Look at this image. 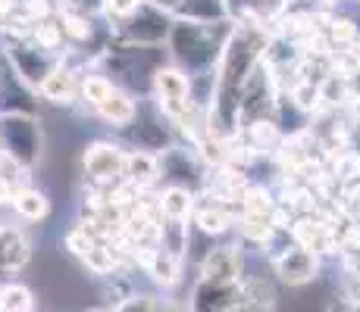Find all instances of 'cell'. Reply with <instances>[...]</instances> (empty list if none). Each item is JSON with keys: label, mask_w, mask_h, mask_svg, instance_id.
Masks as SVG:
<instances>
[{"label": "cell", "mask_w": 360, "mask_h": 312, "mask_svg": "<svg viewBox=\"0 0 360 312\" xmlns=\"http://www.w3.org/2000/svg\"><path fill=\"white\" fill-rule=\"evenodd\" d=\"M0 150L19 165H34L41 156V128L29 113H0Z\"/></svg>", "instance_id": "1"}, {"label": "cell", "mask_w": 360, "mask_h": 312, "mask_svg": "<svg viewBox=\"0 0 360 312\" xmlns=\"http://www.w3.org/2000/svg\"><path fill=\"white\" fill-rule=\"evenodd\" d=\"M98 312H101V309H98Z\"/></svg>", "instance_id": "25"}, {"label": "cell", "mask_w": 360, "mask_h": 312, "mask_svg": "<svg viewBox=\"0 0 360 312\" xmlns=\"http://www.w3.org/2000/svg\"><path fill=\"white\" fill-rule=\"evenodd\" d=\"M154 312H179L176 306H154Z\"/></svg>", "instance_id": "23"}, {"label": "cell", "mask_w": 360, "mask_h": 312, "mask_svg": "<svg viewBox=\"0 0 360 312\" xmlns=\"http://www.w3.org/2000/svg\"><path fill=\"white\" fill-rule=\"evenodd\" d=\"M276 272L285 284H307L316 278V256L310 247H292L276 256Z\"/></svg>", "instance_id": "7"}, {"label": "cell", "mask_w": 360, "mask_h": 312, "mask_svg": "<svg viewBox=\"0 0 360 312\" xmlns=\"http://www.w3.org/2000/svg\"><path fill=\"white\" fill-rule=\"evenodd\" d=\"M245 287L238 281H210L200 278L195 297H191V312H229L241 306Z\"/></svg>", "instance_id": "4"}, {"label": "cell", "mask_w": 360, "mask_h": 312, "mask_svg": "<svg viewBox=\"0 0 360 312\" xmlns=\"http://www.w3.org/2000/svg\"><path fill=\"white\" fill-rule=\"evenodd\" d=\"M172 32V19L169 13L154 6L150 0H141L138 6H131L129 19H126V38L135 41V44H144V47H154L160 44L163 38H169Z\"/></svg>", "instance_id": "3"}, {"label": "cell", "mask_w": 360, "mask_h": 312, "mask_svg": "<svg viewBox=\"0 0 360 312\" xmlns=\"http://www.w3.org/2000/svg\"><path fill=\"white\" fill-rule=\"evenodd\" d=\"M238 269H241V259L232 247H223V250H213L210 256L204 259V278L210 281H238Z\"/></svg>", "instance_id": "11"}, {"label": "cell", "mask_w": 360, "mask_h": 312, "mask_svg": "<svg viewBox=\"0 0 360 312\" xmlns=\"http://www.w3.org/2000/svg\"><path fill=\"white\" fill-rule=\"evenodd\" d=\"M69 88H72V79H69V72L57 69V72H51V75H47V81L41 85V94H44L47 100H63V97L69 94Z\"/></svg>", "instance_id": "19"}, {"label": "cell", "mask_w": 360, "mask_h": 312, "mask_svg": "<svg viewBox=\"0 0 360 312\" xmlns=\"http://www.w3.org/2000/svg\"><path fill=\"white\" fill-rule=\"evenodd\" d=\"M85 169H88V175L98 178V182H110V178H116L126 169V156L116 147H110V144H94L85 154Z\"/></svg>", "instance_id": "8"}, {"label": "cell", "mask_w": 360, "mask_h": 312, "mask_svg": "<svg viewBox=\"0 0 360 312\" xmlns=\"http://www.w3.org/2000/svg\"><path fill=\"white\" fill-rule=\"evenodd\" d=\"M122 172L129 175L131 184L148 187V184H154L157 178H160V159L144 154V150H135V154L126 156V169H122Z\"/></svg>", "instance_id": "12"}, {"label": "cell", "mask_w": 360, "mask_h": 312, "mask_svg": "<svg viewBox=\"0 0 360 312\" xmlns=\"http://www.w3.org/2000/svg\"><path fill=\"white\" fill-rule=\"evenodd\" d=\"M150 4H154V6H160V10H166V13H172L179 4H182V0H150Z\"/></svg>", "instance_id": "22"}, {"label": "cell", "mask_w": 360, "mask_h": 312, "mask_svg": "<svg viewBox=\"0 0 360 312\" xmlns=\"http://www.w3.org/2000/svg\"><path fill=\"white\" fill-rule=\"evenodd\" d=\"M6 60H10V66L16 69L19 81H25V85H34V88H41L47 81V75L57 72L53 60L47 57V53H41L38 47L16 44V47H10V50H6Z\"/></svg>", "instance_id": "5"}, {"label": "cell", "mask_w": 360, "mask_h": 312, "mask_svg": "<svg viewBox=\"0 0 360 312\" xmlns=\"http://www.w3.org/2000/svg\"><path fill=\"white\" fill-rule=\"evenodd\" d=\"M160 210H163L166 219H182L185 222V216L191 212V194L179 184L166 187L163 197H160Z\"/></svg>", "instance_id": "15"}, {"label": "cell", "mask_w": 360, "mask_h": 312, "mask_svg": "<svg viewBox=\"0 0 360 312\" xmlns=\"http://www.w3.org/2000/svg\"><path fill=\"white\" fill-rule=\"evenodd\" d=\"M29 262V240L16 228H0V272H16Z\"/></svg>", "instance_id": "10"}, {"label": "cell", "mask_w": 360, "mask_h": 312, "mask_svg": "<svg viewBox=\"0 0 360 312\" xmlns=\"http://www.w3.org/2000/svg\"><path fill=\"white\" fill-rule=\"evenodd\" d=\"M198 225L204 228L207 234H223L226 228H229V222H226L223 212H200V216H198Z\"/></svg>", "instance_id": "20"}, {"label": "cell", "mask_w": 360, "mask_h": 312, "mask_svg": "<svg viewBox=\"0 0 360 312\" xmlns=\"http://www.w3.org/2000/svg\"><path fill=\"white\" fill-rule=\"evenodd\" d=\"M0 312H32V294L22 284H6L0 290Z\"/></svg>", "instance_id": "17"}, {"label": "cell", "mask_w": 360, "mask_h": 312, "mask_svg": "<svg viewBox=\"0 0 360 312\" xmlns=\"http://www.w3.org/2000/svg\"><path fill=\"white\" fill-rule=\"evenodd\" d=\"M154 85H157V94H160V103L166 107L169 116H179L188 109L191 103V81L188 75H182L179 69H160L154 75Z\"/></svg>", "instance_id": "6"}, {"label": "cell", "mask_w": 360, "mask_h": 312, "mask_svg": "<svg viewBox=\"0 0 360 312\" xmlns=\"http://www.w3.org/2000/svg\"><path fill=\"white\" fill-rule=\"evenodd\" d=\"M166 41H169L172 57L188 62V66H198V69H207L217 53H223L213 44V34L198 22H172V32Z\"/></svg>", "instance_id": "2"}, {"label": "cell", "mask_w": 360, "mask_h": 312, "mask_svg": "<svg viewBox=\"0 0 360 312\" xmlns=\"http://www.w3.org/2000/svg\"><path fill=\"white\" fill-rule=\"evenodd\" d=\"M98 113L107 122H113V125H131V122H135V103H131L126 94L113 91V97H110V100H103L98 107Z\"/></svg>", "instance_id": "13"}, {"label": "cell", "mask_w": 360, "mask_h": 312, "mask_svg": "<svg viewBox=\"0 0 360 312\" xmlns=\"http://www.w3.org/2000/svg\"><path fill=\"white\" fill-rule=\"evenodd\" d=\"M120 312H154V303L148 300V297H131L120 306Z\"/></svg>", "instance_id": "21"}, {"label": "cell", "mask_w": 360, "mask_h": 312, "mask_svg": "<svg viewBox=\"0 0 360 312\" xmlns=\"http://www.w3.org/2000/svg\"><path fill=\"white\" fill-rule=\"evenodd\" d=\"M13 206H16L19 216L29 219V222H38V219H44L47 212H51V203H47V197L41 191H22V194H16V197H13Z\"/></svg>", "instance_id": "14"}, {"label": "cell", "mask_w": 360, "mask_h": 312, "mask_svg": "<svg viewBox=\"0 0 360 312\" xmlns=\"http://www.w3.org/2000/svg\"><path fill=\"white\" fill-rule=\"evenodd\" d=\"M82 91H85V97L94 103V107H101L103 100H110L113 97V81L110 79H103V75H88L85 79V85H82Z\"/></svg>", "instance_id": "18"}, {"label": "cell", "mask_w": 360, "mask_h": 312, "mask_svg": "<svg viewBox=\"0 0 360 312\" xmlns=\"http://www.w3.org/2000/svg\"><path fill=\"white\" fill-rule=\"evenodd\" d=\"M150 275H154L157 284H176L179 281V256L166 253V250H157L148 262Z\"/></svg>", "instance_id": "16"}, {"label": "cell", "mask_w": 360, "mask_h": 312, "mask_svg": "<svg viewBox=\"0 0 360 312\" xmlns=\"http://www.w3.org/2000/svg\"><path fill=\"white\" fill-rule=\"evenodd\" d=\"M229 312H251L248 306H235V309H229Z\"/></svg>", "instance_id": "24"}, {"label": "cell", "mask_w": 360, "mask_h": 312, "mask_svg": "<svg viewBox=\"0 0 360 312\" xmlns=\"http://www.w3.org/2000/svg\"><path fill=\"white\" fill-rule=\"evenodd\" d=\"M226 0H182L172 10V16H179V22H198V25H213L226 19Z\"/></svg>", "instance_id": "9"}]
</instances>
